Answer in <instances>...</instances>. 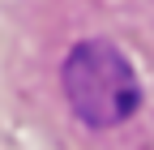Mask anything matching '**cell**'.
I'll list each match as a JSON object with an SVG mask.
<instances>
[{
    "label": "cell",
    "mask_w": 154,
    "mask_h": 150,
    "mask_svg": "<svg viewBox=\"0 0 154 150\" xmlns=\"http://www.w3.org/2000/svg\"><path fill=\"white\" fill-rule=\"evenodd\" d=\"M64 95L73 116L90 129H111L124 124L141 103V82L124 52L103 39H86L69 52L64 60Z\"/></svg>",
    "instance_id": "1"
}]
</instances>
